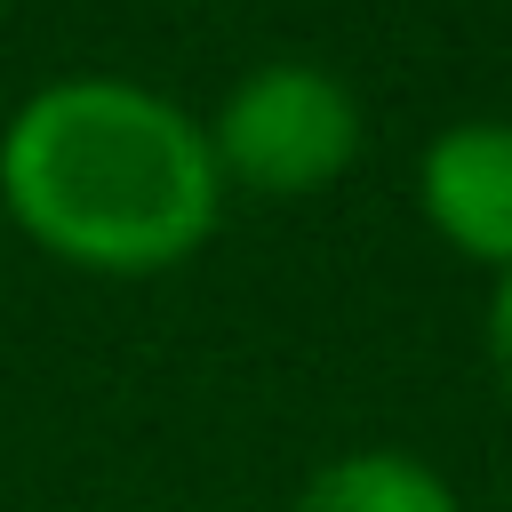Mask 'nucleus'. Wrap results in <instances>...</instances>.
Instances as JSON below:
<instances>
[{
  "mask_svg": "<svg viewBox=\"0 0 512 512\" xmlns=\"http://www.w3.org/2000/svg\"><path fill=\"white\" fill-rule=\"evenodd\" d=\"M224 200L208 128L120 72H64L0 128L8 224L96 280H160L192 264L216 240Z\"/></svg>",
  "mask_w": 512,
  "mask_h": 512,
  "instance_id": "1",
  "label": "nucleus"
},
{
  "mask_svg": "<svg viewBox=\"0 0 512 512\" xmlns=\"http://www.w3.org/2000/svg\"><path fill=\"white\" fill-rule=\"evenodd\" d=\"M200 128H208L224 192H256V200L328 192L368 144L360 96L328 64H304V56H272L240 72Z\"/></svg>",
  "mask_w": 512,
  "mask_h": 512,
  "instance_id": "2",
  "label": "nucleus"
},
{
  "mask_svg": "<svg viewBox=\"0 0 512 512\" xmlns=\"http://www.w3.org/2000/svg\"><path fill=\"white\" fill-rule=\"evenodd\" d=\"M416 216L440 248L480 264L488 280L512 272V120L472 112L424 136L416 152Z\"/></svg>",
  "mask_w": 512,
  "mask_h": 512,
  "instance_id": "3",
  "label": "nucleus"
},
{
  "mask_svg": "<svg viewBox=\"0 0 512 512\" xmlns=\"http://www.w3.org/2000/svg\"><path fill=\"white\" fill-rule=\"evenodd\" d=\"M288 512H464V504L448 472H432L408 448H344L288 496Z\"/></svg>",
  "mask_w": 512,
  "mask_h": 512,
  "instance_id": "4",
  "label": "nucleus"
},
{
  "mask_svg": "<svg viewBox=\"0 0 512 512\" xmlns=\"http://www.w3.org/2000/svg\"><path fill=\"white\" fill-rule=\"evenodd\" d=\"M480 344H488V376H496V392H504V408H512V272H496V280H488Z\"/></svg>",
  "mask_w": 512,
  "mask_h": 512,
  "instance_id": "5",
  "label": "nucleus"
}]
</instances>
